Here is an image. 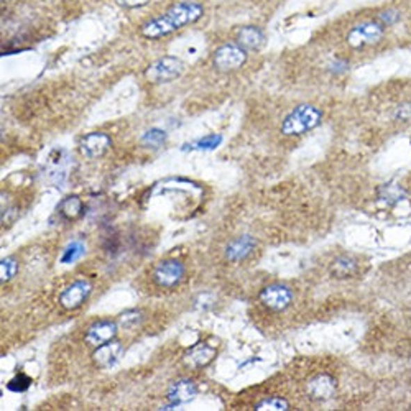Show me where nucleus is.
I'll return each mask as SVG.
<instances>
[{
  "mask_svg": "<svg viewBox=\"0 0 411 411\" xmlns=\"http://www.w3.org/2000/svg\"><path fill=\"white\" fill-rule=\"evenodd\" d=\"M204 15V7L196 0H182L161 15L153 17L140 26V35L147 40H160L196 24Z\"/></svg>",
  "mask_w": 411,
  "mask_h": 411,
  "instance_id": "1",
  "label": "nucleus"
},
{
  "mask_svg": "<svg viewBox=\"0 0 411 411\" xmlns=\"http://www.w3.org/2000/svg\"><path fill=\"white\" fill-rule=\"evenodd\" d=\"M323 120V111L313 104H300L283 117L280 132L284 137H300L314 130Z\"/></svg>",
  "mask_w": 411,
  "mask_h": 411,
  "instance_id": "2",
  "label": "nucleus"
},
{
  "mask_svg": "<svg viewBox=\"0 0 411 411\" xmlns=\"http://www.w3.org/2000/svg\"><path fill=\"white\" fill-rule=\"evenodd\" d=\"M385 26L375 19L360 22V24L354 25L347 31L346 42L354 49L377 47V45L382 43L383 38H385Z\"/></svg>",
  "mask_w": 411,
  "mask_h": 411,
  "instance_id": "3",
  "label": "nucleus"
},
{
  "mask_svg": "<svg viewBox=\"0 0 411 411\" xmlns=\"http://www.w3.org/2000/svg\"><path fill=\"white\" fill-rule=\"evenodd\" d=\"M186 70L184 63L178 56H161L145 70V78L152 84H166L182 78Z\"/></svg>",
  "mask_w": 411,
  "mask_h": 411,
  "instance_id": "4",
  "label": "nucleus"
},
{
  "mask_svg": "<svg viewBox=\"0 0 411 411\" xmlns=\"http://www.w3.org/2000/svg\"><path fill=\"white\" fill-rule=\"evenodd\" d=\"M248 60V51H245L241 45L224 43L216 49L212 55V66L220 73H232L241 70Z\"/></svg>",
  "mask_w": 411,
  "mask_h": 411,
  "instance_id": "5",
  "label": "nucleus"
},
{
  "mask_svg": "<svg viewBox=\"0 0 411 411\" xmlns=\"http://www.w3.org/2000/svg\"><path fill=\"white\" fill-rule=\"evenodd\" d=\"M259 298L265 308L272 311H284L287 308H290V305L293 303V291L288 287H284V284L273 283L265 287L260 291Z\"/></svg>",
  "mask_w": 411,
  "mask_h": 411,
  "instance_id": "6",
  "label": "nucleus"
},
{
  "mask_svg": "<svg viewBox=\"0 0 411 411\" xmlns=\"http://www.w3.org/2000/svg\"><path fill=\"white\" fill-rule=\"evenodd\" d=\"M184 277V265L179 260L160 261L153 270L152 278L160 288H173Z\"/></svg>",
  "mask_w": 411,
  "mask_h": 411,
  "instance_id": "7",
  "label": "nucleus"
},
{
  "mask_svg": "<svg viewBox=\"0 0 411 411\" xmlns=\"http://www.w3.org/2000/svg\"><path fill=\"white\" fill-rule=\"evenodd\" d=\"M91 291H92V284L89 283L88 280L84 278L76 280V282H73L70 287H66L65 290L61 291L60 305L67 311L78 309L79 306H83L84 303L88 301Z\"/></svg>",
  "mask_w": 411,
  "mask_h": 411,
  "instance_id": "8",
  "label": "nucleus"
},
{
  "mask_svg": "<svg viewBox=\"0 0 411 411\" xmlns=\"http://www.w3.org/2000/svg\"><path fill=\"white\" fill-rule=\"evenodd\" d=\"M112 145V140L107 134L104 132H91L84 135L79 142V152L81 155L88 160H96L109 152Z\"/></svg>",
  "mask_w": 411,
  "mask_h": 411,
  "instance_id": "9",
  "label": "nucleus"
},
{
  "mask_svg": "<svg viewBox=\"0 0 411 411\" xmlns=\"http://www.w3.org/2000/svg\"><path fill=\"white\" fill-rule=\"evenodd\" d=\"M117 331H119V324L114 323V321H97V323L88 328L84 339L89 346L99 347L112 341L117 336Z\"/></svg>",
  "mask_w": 411,
  "mask_h": 411,
  "instance_id": "10",
  "label": "nucleus"
},
{
  "mask_svg": "<svg viewBox=\"0 0 411 411\" xmlns=\"http://www.w3.org/2000/svg\"><path fill=\"white\" fill-rule=\"evenodd\" d=\"M236 43L245 49V51H259L265 47L266 35L265 31L257 25H245L241 26L236 31Z\"/></svg>",
  "mask_w": 411,
  "mask_h": 411,
  "instance_id": "11",
  "label": "nucleus"
},
{
  "mask_svg": "<svg viewBox=\"0 0 411 411\" xmlns=\"http://www.w3.org/2000/svg\"><path fill=\"white\" fill-rule=\"evenodd\" d=\"M306 393L316 401L329 400L336 393V380L328 373L316 375L306 385Z\"/></svg>",
  "mask_w": 411,
  "mask_h": 411,
  "instance_id": "12",
  "label": "nucleus"
},
{
  "mask_svg": "<svg viewBox=\"0 0 411 411\" xmlns=\"http://www.w3.org/2000/svg\"><path fill=\"white\" fill-rule=\"evenodd\" d=\"M122 355H124V346L119 341L112 339V341L106 342V344L96 347V350L92 354V360L97 367L109 369L119 362Z\"/></svg>",
  "mask_w": 411,
  "mask_h": 411,
  "instance_id": "13",
  "label": "nucleus"
},
{
  "mask_svg": "<svg viewBox=\"0 0 411 411\" xmlns=\"http://www.w3.org/2000/svg\"><path fill=\"white\" fill-rule=\"evenodd\" d=\"M216 354H218V352H216L214 347L207 344H198L191 347V349L183 355V364L193 370L202 369L216 359Z\"/></svg>",
  "mask_w": 411,
  "mask_h": 411,
  "instance_id": "14",
  "label": "nucleus"
},
{
  "mask_svg": "<svg viewBox=\"0 0 411 411\" xmlns=\"http://www.w3.org/2000/svg\"><path fill=\"white\" fill-rule=\"evenodd\" d=\"M255 248V239L250 236H241L234 241H230L225 247V259L232 264L245 260L248 255L254 252Z\"/></svg>",
  "mask_w": 411,
  "mask_h": 411,
  "instance_id": "15",
  "label": "nucleus"
},
{
  "mask_svg": "<svg viewBox=\"0 0 411 411\" xmlns=\"http://www.w3.org/2000/svg\"><path fill=\"white\" fill-rule=\"evenodd\" d=\"M198 395V387L194 385L193 380L183 378V380L175 382L168 390V401L176 406L189 403Z\"/></svg>",
  "mask_w": 411,
  "mask_h": 411,
  "instance_id": "16",
  "label": "nucleus"
},
{
  "mask_svg": "<svg viewBox=\"0 0 411 411\" xmlns=\"http://www.w3.org/2000/svg\"><path fill=\"white\" fill-rule=\"evenodd\" d=\"M359 273V261L354 257L341 255L332 261L331 275L334 278H352Z\"/></svg>",
  "mask_w": 411,
  "mask_h": 411,
  "instance_id": "17",
  "label": "nucleus"
},
{
  "mask_svg": "<svg viewBox=\"0 0 411 411\" xmlns=\"http://www.w3.org/2000/svg\"><path fill=\"white\" fill-rule=\"evenodd\" d=\"M84 204L79 196H70L63 200L58 206V214L65 220H76L83 216Z\"/></svg>",
  "mask_w": 411,
  "mask_h": 411,
  "instance_id": "18",
  "label": "nucleus"
},
{
  "mask_svg": "<svg viewBox=\"0 0 411 411\" xmlns=\"http://www.w3.org/2000/svg\"><path fill=\"white\" fill-rule=\"evenodd\" d=\"M403 189L395 183L382 184L380 189H378V198H380L382 201H385L387 204H396V202L403 198Z\"/></svg>",
  "mask_w": 411,
  "mask_h": 411,
  "instance_id": "19",
  "label": "nucleus"
},
{
  "mask_svg": "<svg viewBox=\"0 0 411 411\" xmlns=\"http://www.w3.org/2000/svg\"><path fill=\"white\" fill-rule=\"evenodd\" d=\"M220 142H223V135H206V137L196 140V142L186 143L183 150H214V148L220 145Z\"/></svg>",
  "mask_w": 411,
  "mask_h": 411,
  "instance_id": "20",
  "label": "nucleus"
},
{
  "mask_svg": "<svg viewBox=\"0 0 411 411\" xmlns=\"http://www.w3.org/2000/svg\"><path fill=\"white\" fill-rule=\"evenodd\" d=\"M257 411H284L290 410V403L282 396H268L255 405Z\"/></svg>",
  "mask_w": 411,
  "mask_h": 411,
  "instance_id": "21",
  "label": "nucleus"
},
{
  "mask_svg": "<svg viewBox=\"0 0 411 411\" xmlns=\"http://www.w3.org/2000/svg\"><path fill=\"white\" fill-rule=\"evenodd\" d=\"M143 321V314L140 313L137 309H130V311H125V313H122L119 318H117V324L125 329H134L142 324Z\"/></svg>",
  "mask_w": 411,
  "mask_h": 411,
  "instance_id": "22",
  "label": "nucleus"
},
{
  "mask_svg": "<svg viewBox=\"0 0 411 411\" xmlns=\"http://www.w3.org/2000/svg\"><path fill=\"white\" fill-rule=\"evenodd\" d=\"M166 142V132L161 129H150L143 134L142 137V143L145 147H152V148H158L161 147Z\"/></svg>",
  "mask_w": 411,
  "mask_h": 411,
  "instance_id": "23",
  "label": "nucleus"
},
{
  "mask_svg": "<svg viewBox=\"0 0 411 411\" xmlns=\"http://www.w3.org/2000/svg\"><path fill=\"white\" fill-rule=\"evenodd\" d=\"M83 255H84V243L79 241L71 242L70 245L65 248V252H63L61 264H73V261L79 260Z\"/></svg>",
  "mask_w": 411,
  "mask_h": 411,
  "instance_id": "24",
  "label": "nucleus"
},
{
  "mask_svg": "<svg viewBox=\"0 0 411 411\" xmlns=\"http://www.w3.org/2000/svg\"><path fill=\"white\" fill-rule=\"evenodd\" d=\"M17 272H19V261L13 257H7V259L0 261V278H2V283L10 282Z\"/></svg>",
  "mask_w": 411,
  "mask_h": 411,
  "instance_id": "25",
  "label": "nucleus"
},
{
  "mask_svg": "<svg viewBox=\"0 0 411 411\" xmlns=\"http://www.w3.org/2000/svg\"><path fill=\"white\" fill-rule=\"evenodd\" d=\"M375 20H378L383 26H385V29H388V26L398 24L401 20V13L398 10H395V8H387V10L378 12V15L375 17Z\"/></svg>",
  "mask_w": 411,
  "mask_h": 411,
  "instance_id": "26",
  "label": "nucleus"
},
{
  "mask_svg": "<svg viewBox=\"0 0 411 411\" xmlns=\"http://www.w3.org/2000/svg\"><path fill=\"white\" fill-rule=\"evenodd\" d=\"M31 385V378L29 375L25 373H19L17 377H13L10 382L7 383V388L13 393H22V392H26Z\"/></svg>",
  "mask_w": 411,
  "mask_h": 411,
  "instance_id": "27",
  "label": "nucleus"
},
{
  "mask_svg": "<svg viewBox=\"0 0 411 411\" xmlns=\"http://www.w3.org/2000/svg\"><path fill=\"white\" fill-rule=\"evenodd\" d=\"M393 119L398 122H408L411 120V102H403L396 107L393 112Z\"/></svg>",
  "mask_w": 411,
  "mask_h": 411,
  "instance_id": "28",
  "label": "nucleus"
},
{
  "mask_svg": "<svg viewBox=\"0 0 411 411\" xmlns=\"http://www.w3.org/2000/svg\"><path fill=\"white\" fill-rule=\"evenodd\" d=\"M152 0H117V3L125 8H140L147 3H150Z\"/></svg>",
  "mask_w": 411,
  "mask_h": 411,
  "instance_id": "29",
  "label": "nucleus"
}]
</instances>
